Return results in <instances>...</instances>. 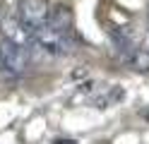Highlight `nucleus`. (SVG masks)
<instances>
[{"label":"nucleus","instance_id":"1","mask_svg":"<svg viewBox=\"0 0 149 144\" xmlns=\"http://www.w3.org/2000/svg\"><path fill=\"white\" fill-rule=\"evenodd\" d=\"M0 60H3V72L10 77V79H17L26 72L29 67V58H26V46H22L19 41L5 36L0 41Z\"/></svg>","mask_w":149,"mask_h":144},{"label":"nucleus","instance_id":"2","mask_svg":"<svg viewBox=\"0 0 149 144\" xmlns=\"http://www.w3.org/2000/svg\"><path fill=\"white\" fill-rule=\"evenodd\" d=\"M29 38H31V43H34L36 48H41V51L51 53V55H68V53L72 51L70 36L55 31L48 22L41 24V26H36V29H31V31H29Z\"/></svg>","mask_w":149,"mask_h":144},{"label":"nucleus","instance_id":"3","mask_svg":"<svg viewBox=\"0 0 149 144\" xmlns=\"http://www.w3.org/2000/svg\"><path fill=\"white\" fill-rule=\"evenodd\" d=\"M111 41H113V46H116L118 58L125 65H130L137 72H149V51L135 46L132 38H127L125 34L116 31V29H111Z\"/></svg>","mask_w":149,"mask_h":144},{"label":"nucleus","instance_id":"4","mask_svg":"<svg viewBox=\"0 0 149 144\" xmlns=\"http://www.w3.org/2000/svg\"><path fill=\"white\" fill-rule=\"evenodd\" d=\"M48 12H51L48 0H19V5H17V19L26 31L46 24Z\"/></svg>","mask_w":149,"mask_h":144},{"label":"nucleus","instance_id":"5","mask_svg":"<svg viewBox=\"0 0 149 144\" xmlns=\"http://www.w3.org/2000/svg\"><path fill=\"white\" fill-rule=\"evenodd\" d=\"M48 24L60 31L65 36H72V26H74V19H72V10L68 5H53L51 12H48Z\"/></svg>","mask_w":149,"mask_h":144},{"label":"nucleus","instance_id":"6","mask_svg":"<svg viewBox=\"0 0 149 144\" xmlns=\"http://www.w3.org/2000/svg\"><path fill=\"white\" fill-rule=\"evenodd\" d=\"M58 144H77V142H72V139H70V142H58Z\"/></svg>","mask_w":149,"mask_h":144},{"label":"nucleus","instance_id":"7","mask_svg":"<svg viewBox=\"0 0 149 144\" xmlns=\"http://www.w3.org/2000/svg\"><path fill=\"white\" fill-rule=\"evenodd\" d=\"M0 72H3V60H0Z\"/></svg>","mask_w":149,"mask_h":144}]
</instances>
